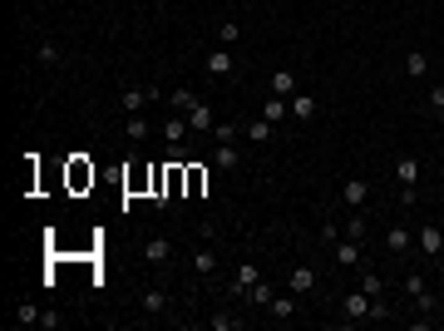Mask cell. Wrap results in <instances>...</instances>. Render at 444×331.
Returning <instances> with one entry per match:
<instances>
[{
	"mask_svg": "<svg viewBox=\"0 0 444 331\" xmlns=\"http://www.w3.org/2000/svg\"><path fill=\"white\" fill-rule=\"evenodd\" d=\"M405 292L415 297V307H420V311H434V307H439V302H434V292L425 287V277H420V272H405Z\"/></svg>",
	"mask_w": 444,
	"mask_h": 331,
	"instance_id": "cell-1",
	"label": "cell"
},
{
	"mask_svg": "<svg viewBox=\"0 0 444 331\" xmlns=\"http://www.w3.org/2000/svg\"><path fill=\"white\" fill-rule=\"evenodd\" d=\"M415 243H420V252H425V257H444V233H439L434 223H425V228L415 233Z\"/></svg>",
	"mask_w": 444,
	"mask_h": 331,
	"instance_id": "cell-2",
	"label": "cell"
},
{
	"mask_svg": "<svg viewBox=\"0 0 444 331\" xmlns=\"http://www.w3.org/2000/svg\"><path fill=\"white\" fill-rule=\"evenodd\" d=\"M262 282V272H257V262H242L237 272H232V297H247L252 287Z\"/></svg>",
	"mask_w": 444,
	"mask_h": 331,
	"instance_id": "cell-3",
	"label": "cell"
},
{
	"mask_svg": "<svg viewBox=\"0 0 444 331\" xmlns=\"http://www.w3.org/2000/svg\"><path fill=\"white\" fill-rule=\"evenodd\" d=\"M287 287H292L296 297H306V292H316V267H306V262H296V267H292V277H287Z\"/></svg>",
	"mask_w": 444,
	"mask_h": 331,
	"instance_id": "cell-4",
	"label": "cell"
},
{
	"mask_svg": "<svg viewBox=\"0 0 444 331\" xmlns=\"http://www.w3.org/2000/svg\"><path fill=\"white\" fill-rule=\"evenodd\" d=\"M365 198H370L365 178H346V183H341V203H346V208H356V213H360V208H365Z\"/></svg>",
	"mask_w": 444,
	"mask_h": 331,
	"instance_id": "cell-5",
	"label": "cell"
},
{
	"mask_svg": "<svg viewBox=\"0 0 444 331\" xmlns=\"http://www.w3.org/2000/svg\"><path fill=\"white\" fill-rule=\"evenodd\" d=\"M207 75H212V79H228V75H232V54H228V45L207 49Z\"/></svg>",
	"mask_w": 444,
	"mask_h": 331,
	"instance_id": "cell-6",
	"label": "cell"
},
{
	"mask_svg": "<svg viewBox=\"0 0 444 331\" xmlns=\"http://www.w3.org/2000/svg\"><path fill=\"white\" fill-rule=\"evenodd\" d=\"M143 257H148V267L173 262V243H168V238H148V243H143Z\"/></svg>",
	"mask_w": 444,
	"mask_h": 331,
	"instance_id": "cell-7",
	"label": "cell"
},
{
	"mask_svg": "<svg viewBox=\"0 0 444 331\" xmlns=\"http://www.w3.org/2000/svg\"><path fill=\"white\" fill-rule=\"evenodd\" d=\"M153 99H158V89H124V94H119L124 114H138V109H148Z\"/></svg>",
	"mask_w": 444,
	"mask_h": 331,
	"instance_id": "cell-8",
	"label": "cell"
},
{
	"mask_svg": "<svg viewBox=\"0 0 444 331\" xmlns=\"http://www.w3.org/2000/svg\"><path fill=\"white\" fill-rule=\"evenodd\" d=\"M143 316H163V311H168V292H163V287H143Z\"/></svg>",
	"mask_w": 444,
	"mask_h": 331,
	"instance_id": "cell-9",
	"label": "cell"
},
{
	"mask_svg": "<svg viewBox=\"0 0 444 331\" xmlns=\"http://www.w3.org/2000/svg\"><path fill=\"white\" fill-rule=\"evenodd\" d=\"M356 262H360V243L341 233V238H336V267H356Z\"/></svg>",
	"mask_w": 444,
	"mask_h": 331,
	"instance_id": "cell-10",
	"label": "cell"
},
{
	"mask_svg": "<svg viewBox=\"0 0 444 331\" xmlns=\"http://www.w3.org/2000/svg\"><path fill=\"white\" fill-rule=\"evenodd\" d=\"M341 311H346L351 321H370V297H365V292H351V297L341 302Z\"/></svg>",
	"mask_w": 444,
	"mask_h": 331,
	"instance_id": "cell-11",
	"label": "cell"
},
{
	"mask_svg": "<svg viewBox=\"0 0 444 331\" xmlns=\"http://www.w3.org/2000/svg\"><path fill=\"white\" fill-rule=\"evenodd\" d=\"M212 124H217V119H212V109H207V104L198 99V104L188 109V129H193V134H207Z\"/></svg>",
	"mask_w": 444,
	"mask_h": 331,
	"instance_id": "cell-12",
	"label": "cell"
},
{
	"mask_svg": "<svg viewBox=\"0 0 444 331\" xmlns=\"http://www.w3.org/2000/svg\"><path fill=\"white\" fill-rule=\"evenodd\" d=\"M395 178H400V188H415L420 183V158H395Z\"/></svg>",
	"mask_w": 444,
	"mask_h": 331,
	"instance_id": "cell-13",
	"label": "cell"
},
{
	"mask_svg": "<svg viewBox=\"0 0 444 331\" xmlns=\"http://www.w3.org/2000/svg\"><path fill=\"white\" fill-rule=\"evenodd\" d=\"M267 84H271V94H276V99H292V94H296V75H292V70H276Z\"/></svg>",
	"mask_w": 444,
	"mask_h": 331,
	"instance_id": "cell-14",
	"label": "cell"
},
{
	"mask_svg": "<svg viewBox=\"0 0 444 331\" xmlns=\"http://www.w3.org/2000/svg\"><path fill=\"white\" fill-rule=\"evenodd\" d=\"M405 75L410 79H425L429 75V54L425 49H405Z\"/></svg>",
	"mask_w": 444,
	"mask_h": 331,
	"instance_id": "cell-15",
	"label": "cell"
},
{
	"mask_svg": "<svg viewBox=\"0 0 444 331\" xmlns=\"http://www.w3.org/2000/svg\"><path fill=\"white\" fill-rule=\"evenodd\" d=\"M410 243H415V233H410V228H390V233H385V247H390L395 257H400V252H410Z\"/></svg>",
	"mask_w": 444,
	"mask_h": 331,
	"instance_id": "cell-16",
	"label": "cell"
},
{
	"mask_svg": "<svg viewBox=\"0 0 444 331\" xmlns=\"http://www.w3.org/2000/svg\"><path fill=\"white\" fill-rule=\"evenodd\" d=\"M193 272H198V277H212V272H217V252L212 247H198L193 252Z\"/></svg>",
	"mask_w": 444,
	"mask_h": 331,
	"instance_id": "cell-17",
	"label": "cell"
},
{
	"mask_svg": "<svg viewBox=\"0 0 444 331\" xmlns=\"http://www.w3.org/2000/svg\"><path fill=\"white\" fill-rule=\"evenodd\" d=\"M212 163H217V169H228V174H232L237 163H242V153H237L232 144H217V148H212Z\"/></svg>",
	"mask_w": 444,
	"mask_h": 331,
	"instance_id": "cell-18",
	"label": "cell"
},
{
	"mask_svg": "<svg viewBox=\"0 0 444 331\" xmlns=\"http://www.w3.org/2000/svg\"><path fill=\"white\" fill-rule=\"evenodd\" d=\"M193 129H188V114L183 119H163V139H168V144H183Z\"/></svg>",
	"mask_w": 444,
	"mask_h": 331,
	"instance_id": "cell-19",
	"label": "cell"
},
{
	"mask_svg": "<svg viewBox=\"0 0 444 331\" xmlns=\"http://www.w3.org/2000/svg\"><path fill=\"white\" fill-rule=\"evenodd\" d=\"M40 316H45V311H40V307H35V302H20V307H15V316H10V321H15V326H40Z\"/></svg>",
	"mask_w": 444,
	"mask_h": 331,
	"instance_id": "cell-20",
	"label": "cell"
},
{
	"mask_svg": "<svg viewBox=\"0 0 444 331\" xmlns=\"http://www.w3.org/2000/svg\"><path fill=\"white\" fill-rule=\"evenodd\" d=\"M207 326H212V331H242L247 321H242V316H232V311H217V316H207Z\"/></svg>",
	"mask_w": 444,
	"mask_h": 331,
	"instance_id": "cell-21",
	"label": "cell"
},
{
	"mask_svg": "<svg viewBox=\"0 0 444 331\" xmlns=\"http://www.w3.org/2000/svg\"><path fill=\"white\" fill-rule=\"evenodd\" d=\"M262 119H267V124H276V119H287V99H276V94H267V104H262Z\"/></svg>",
	"mask_w": 444,
	"mask_h": 331,
	"instance_id": "cell-22",
	"label": "cell"
},
{
	"mask_svg": "<svg viewBox=\"0 0 444 331\" xmlns=\"http://www.w3.org/2000/svg\"><path fill=\"white\" fill-rule=\"evenodd\" d=\"M242 134H247V144H267L271 139V124L267 119H252V124H242Z\"/></svg>",
	"mask_w": 444,
	"mask_h": 331,
	"instance_id": "cell-23",
	"label": "cell"
},
{
	"mask_svg": "<svg viewBox=\"0 0 444 331\" xmlns=\"http://www.w3.org/2000/svg\"><path fill=\"white\" fill-rule=\"evenodd\" d=\"M316 114V99L311 94H292V119H311Z\"/></svg>",
	"mask_w": 444,
	"mask_h": 331,
	"instance_id": "cell-24",
	"label": "cell"
},
{
	"mask_svg": "<svg viewBox=\"0 0 444 331\" xmlns=\"http://www.w3.org/2000/svg\"><path fill=\"white\" fill-rule=\"evenodd\" d=\"M168 104H173V114H188V109L198 104V94H193V89H173V94H168Z\"/></svg>",
	"mask_w": 444,
	"mask_h": 331,
	"instance_id": "cell-25",
	"label": "cell"
},
{
	"mask_svg": "<svg viewBox=\"0 0 444 331\" xmlns=\"http://www.w3.org/2000/svg\"><path fill=\"white\" fill-rule=\"evenodd\" d=\"M267 311H271V316H296V292H292V297H271Z\"/></svg>",
	"mask_w": 444,
	"mask_h": 331,
	"instance_id": "cell-26",
	"label": "cell"
},
{
	"mask_svg": "<svg viewBox=\"0 0 444 331\" xmlns=\"http://www.w3.org/2000/svg\"><path fill=\"white\" fill-rule=\"evenodd\" d=\"M247 297H252V307H271V297H276V292H271V282L262 277V282H257V287H252Z\"/></svg>",
	"mask_w": 444,
	"mask_h": 331,
	"instance_id": "cell-27",
	"label": "cell"
},
{
	"mask_svg": "<svg viewBox=\"0 0 444 331\" xmlns=\"http://www.w3.org/2000/svg\"><path fill=\"white\" fill-rule=\"evenodd\" d=\"M212 139H217V144H237L242 129H237V124H212Z\"/></svg>",
	"mask_w": 444,
	"mask_h": 331,
	"instance_id": "cell-28",
	"label": "cell"
},
{
	"mask_svg": "<svg viewBox=\"0 0 444 331\" xmlns=\"http://www.w3.org/2000/svg\"><path fill=\"white\" fill-rule=\"evenodd\" d=\"M217 40H222V45H232V40H242V25H237V20H222V25H217Z\"/></svg>",
	"mask_w": 444,
	"mask_h": 331,
	"instance_id": "cell-29",
	"label": "cell"
},
{
	"mask_svg": "<svg viewBox=\"0 0 444 331\" xmlns=\"http://www.w3.org/2000/svg\"><path fill=\"white\" fill-rule=\"evenodd\" d=\"M360 292H365V297H370V302H375V297H380V292H385V282H380V277H375V272H365V277H360Z\"/></svg>",
	"mask_w": 444,
	"mask_h": 331,
	"instance_id": "cell-30",
	"label": "cell"
},
{
	"mask_svg": "<svg viewBox=\"0 0 444 331\" xmlns=\"http://www.w3.org/2000/svg\"><path fill=\"white\" fill-rule=\"evenodd\" d=\"M129 139H134V144H143V139H148V119L129 114Z\"/></svg>",
	"mask_w": 444,
	"mask_h": 331,
	"instance_id": "cell-31",
	"label": "cell"
},
{
	"mask_svg": "<svg viewBox=\"0 0 444 331\" xmlns=\"http://www.w3.org/2000/svg\"><path fill=\"white\" fill-rule=\"evenodd\" d=\"M346 238H356V243H365V213H356L351 223H346Z\"/></svg>",
	"mask_w": 444,
	"mask_h": 331,
	"instance_id": "cell-32",
	"label": "cell"
},
{
	"mask_svg": "<svg viewBox=\"0 0 444 331\" xmlns=\"http://www.w3.org/2000/svg\"><path fill=\"white\" fill-rule=\"evenodd\" d=\"M35 54H40V60H45V65H54V60H60V45H40Z\"/></svg>",
	"mask_w": 444,
	"mask_h": 331,
	"instance_id": "cell-33",
	"label": "cell"
},
{
	"mask_svg": "<svg viewBox=\"0 0 444 331\" xmlns=\"http://www.w3.org/2000/svg\"><path fill=\"white\" fill-rule=\"evenodd\" d=\"M203 183H207V174H203V169H188V188L203 193Z\"/></svg>",
	"mask_w": 444,
	"mask_h": 331,
	"instance_id": "cell-34",
	"label": "cell"
},
{
	"mask_svg": "<svg viewBox=\"0 0 444 331\" xmlns=\"http://www.w3.org/2000/svg\"><path fill=\"white\" fill-rule=\"evenodd\" d=\"M60 321H65L60 311H45V316H40V326H45V331H60Z\"/></svg>",
	"mask_w": 444,
	"mask_h": 331,
	"instance_id": "cell-35",
	"label": "cell"
},
{
	"mask_svg": "<svg viewBox=\"0 0 444 331\" xmlns=\"http://www.w3.org/2000/svg\"><path fill=\"white\" fill-rule=\"evenodd\" d=\"M385 316H390V307H385V302L375 297V302H370V321H385Z\"/></svg>",
	"mask_w": 444,
	"mask_h": 331,
	"instance_id": "cell-36",
	"label": "cell"
},
{
	"mask_svg": "<svg viewBox=\"0 0 444 331\" xmlns=\"http://www.w3.org/2000/svg\"><path fill=\"white\" fill-rule=\"evenodd\" d=\"M429 104H434V109H444V84H434V89H429Z\"/></svg>",
	"mask_w": 444,
	"mask_h": 331,
	"instance_id": "cell-37",
	"label": "cell"
},
{
	"mask_svg": "<svg viewBox=\"0 0 444 331\" xmlns=\"http://www.w3.org/2000/svg\"><path fill=\"white\" fill-rule=\"evenodd\" d=\"M439 119H444V109H439Z\"/></svg>",
	"mask_w": 444,
	"mask_h": 331,
	"instance_id": "cell-38",
	"label": "cell"
}]
</instances>
